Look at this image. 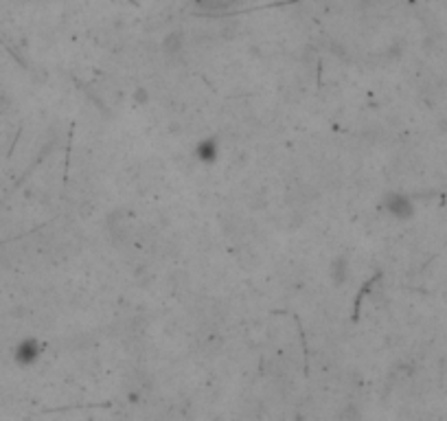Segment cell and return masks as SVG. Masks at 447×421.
Here are the masks:
<instances>
[{"label": "cell", "instance_id": "cell-1", "mask_svg": "<svg viewBox=\"0 0 447 421\" xmlns=\"http://www.w3.org/2000/svg\"><path fill=\"white\" fill-rule=\"evenodd\" d=\"M36 353H38V351H36V345H33V343H24V345L18 347V353H16V355H18L20 362L26 364V362H31V360L36 358Z\"/></svg>", "mask_w": 447, "mask_h": 421}]
</instances>
